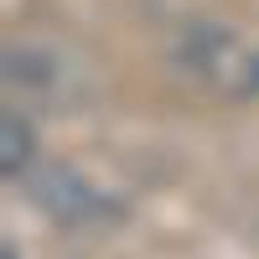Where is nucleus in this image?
Returning <instances> with one entry per match:
<instances>
[{
	"instance_id": "f257e3e1",
	"label": "nucleus",
	"mask_w": 259,
	"mask_h": 259,
	"mask_svg": "<svg viewBox=\"0 0 259 259\" xmlns=\"http://www.w3.org/2000/svg\"><path fill=\"white\" fill-rule=\"evenodd\" d=\"M177 73L207 89L212 99H254L259 94V47L239 31L192 21L177 36Z\"/></svg>"
},
{
	"instance_id": "7ed1b4c3",
	"label": "nucleus",
	"mask_w": 259,
	"mask_h": 259,
	"mask_svg": "<svg viewBox=\"0 0 259 259\" xmlns=\"http://www.w3.org/2000/svg\"><path fill=\"white\" fill-rule=\"evenodd\" d=\"M0 166H6V177H11V182L31 166V124L21 119L16 109L0 114Z\"/></svg>"
},
{
	"instance_id": "f03ea898",
	"label": "nucleus",
	"mask_w": 259,
	"mask_h": 259,
	"mask_svg": "<svg viewBox=\"0 0 259 259\" xmlns=\"http://www.w3.org/2000/svg\"><path fill=\"white\" fill-rule=\"evenodd\" d=\"M36 202L47 207L52 218H62V223H83V218H99L104 212V197L94 187H83L73 171H62V166L36 177Z\"/></svg>"
}]
</instances>
